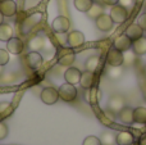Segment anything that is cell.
Returning <instances> with one entry per match:
<instances>
[{"instance_id":"obj_1","label":"cell","mask_w":146,"mask_h":145,"mask_svg":"<svg viewBox=\"0 0 146 145\" xmlns=\"http://www.w3.org/2000/svg\"><path fill=\"white\" fill-rule=\"evenodd\" d=\"M58 91H59V98L67 103H71L73 100H76V98H77V89H76L74 85L69 84V82L60 85Z\"/></svg>"},{"instance_id":"obj_2","label":"cell","mask_w":146,"mask_h":145,"mask_svg":"<svg viewBox=\"0 0 146 145\" xmlns=\"http://www.w3.org/2000/svg\"><path fill=\"white\" fill-rule=\"evenodd\" d=\"M111 17V19L114 21V23H118V25H121V23H124L127 21V18H128V9L127 8H124L123 5L121 4H115L111 7L110 9V14H109Z\"/></svg>"},{"instance_id":"obj_3","label":"cell","mask_w":146,"mask_h":145,"mask_svg":"<svg viewBox=\"0 0 146 145\" xmlns=\"http://www.w3.org/2000/svg\"><path fill=\"white\" fill-rule=\"evenodd\" d=\"M106 63L110 67H121L122 64H124L123 51L115 49L114 46L111 49H109L108 54H106Z\"/></svg>"},{"instance_id":"obj_4","label":"cell","mask_w":146,"mask_h":145,"mask_svg":"<svg viewBox=\"0 0 146 145\" xmlns=\"http://www.w3.org/2000/svg\"><path fill=\"white\" fill-rule=\"evenodd\" d=\"M40 98H41V100H42L45 104L53 105L59 100V91L53 86L45 87V89H42V91H41Z\"/></svg>"},{"instance_id":"obj_5","label":"cell","mask_w":146,"mask_h":145,"mask_svg":"<svg viewBox=\"0 0 146 145\" xmlns=\"http://www.w3.org/2000/svg\"><path fill=\"white\" fill-rule=\"evenodd\" d=\"M51 27H53L55 33H67L69 31V27H71V22H69V19L67 17L59 15L53 21Z\"/></svg>"},{"instance_id":"obj_6","label":"cell","mask_w":146,"mask_h":145,"mask_svg":"<svg viewBox=\"0 0 146 145\" xmlns=\"http://www.w3.org/2000/svg\"><path fill=\"white\" fill-rule=\"evenodd\" d=\"M95 23H96L98 30L103 31V32H108V31H110L114 26V21L111 19L110 15L105 14V13H103L101 15H99V17L95 19Z\"/></svg>"},{"instance_id":"obj_7","label":"cell","mask_w":146,"mask_h":145,"mask_svg":"<svg viewBox=\"0 0 146 145\" xmlns=\"http://www.w3.org/2000/svg\"><path fill=\"white\" fill-rule=\"evenodd\" d=\"M67 43L71 48H78V46L83 45L85 44V35H83L81 31H71V32L67 35Z\"/></svg>"},{"instance_id":"obj_8","label":"cell","mask_w":146,"mask_h":145,"mask_svg":"<svg viewBox=\"0 0 146 145\" xmlns=\"http://www.w3.org/2000/svg\"><path fill=\"white\" fill-rule=\"evenodd\" d=\"M126 107V100L122 95H113L108 102V109L113 113H118Z\"/></svg>"},{"instance_id":"obj_9","label":"cell","mask_w":146,"mask_h":145,"mask_svg":"<svg viewBox=\"0 0 146 145\" xmlns=\"http://www.w3.org/2000/svg\"><path fill=\"white\" fill-rule=\"evenodd\" d=\"M113 46L115 49H118V50H121V51L124 53V51L129 50V49L132 48V40L126 35V33H123V35L118 36V37L114 40Z\"/></svg>"},{"instance_id":"obj_10","label":"cell","mask_w":146,"mask_h":145,"mask_svg":"<svg viewBox=\"0 0 146 145\" xmlns=\"http://www.w3.org/2000/svg\"><path fill=\"white\" fill-rule=\"evenodd\" d=\"M42 62H44L42 55H41L40 53H37V51H30V53L26 55V63L32 69H36V68H38V67H41Z\"/></svg>"},{"instance_id":"obj_11","label":"cell","mask_w":146,"mask_h":145,"mask_svg":"<svg viewBox=\"0 0 146 145\" xmlns=\"http://www.w3.org/2000/svg\"><path fill=\"white\" fill-rule=\"evenodd\" d=\"M23 48H25L23 41L19 37H12L9 41H7V50L10 54L18 55V54H21L23 51Z\"/></svg>"},{"instance_id":"obj_12","label":"cell","mask_w":146,"mask_h":145,"mask_svg":"<svg viewBox=\"0 0 146 145\" xmlns=\"http://www.w3.org/2000/svg\"><path fill=\"white\" fill-rule=\"evenodd\" d=\"M81 74H82V72L78 68H76V67H68V69L64 72V80H66V82H69L72 85L80 84Z\"/></svg>"},{"instance_id":"obj_13","label":"cell","mask_w":146,"mask_h":145,"mask_svg":"<svg viewBox=\"0 0 146 145\" xmlns=\"http://www.w3.org/2000/svg\"><path fill=\"white\" fill-rule=\"evenodd\" d=\"M0 12L4 17H13L17 13V4L13 0H3L0 3Z\"/></svg>"},{"instance_id":"obj_14","label":"cell","mask_w":146,"mask_h":145,"mask_svg":"<svg viewBox=\"0 0 146 145\" xmlns=\"http://www.w3.org/2000/svg\"><path fill=\"white\" fill-rule=\"evenodd\" d=\"M96 81V76H95V72H91L86 69L85 72H82L81 74V80H80V85L83 87V89H90L95 85Z\"/></svg>"},{"instance_id":"obj_15","label":"cell","mask_w":146,"mask_h":145,"mask_svg":"<svg viewBox=\"0 0 146 145\" xmlns=\"http://www.w3.org/2000/svg\"><path fill=\"white\" fill-rule=\"evenodd\" d=\"M118 118L122 123H124V125H132V123L135 122V120H133V108L124 107L123 109L118 112Z\"/></svg>"},{"instance_id":"obj_16","label":"cell","mask_w":146,"mask_h":145,"mask_svg":"<svg viewBox=\"0 0 146 145\" xmlns=\"http://www.w3.org/2000/svg\"><path fill=\"white\" fill-rule=\"evenodd\" d=\"M76 61V54L72 50H63L58 58V63L63 67H71Z\"/></svg>"},{"instance_id":"obj_17","label":"cell","mask_w":146,"mask_h":145,"mask_svg":"<svg viewBox=\"0 0 146 145\" xmlns=\"http://www.w3.org/2000/svg\"><path fill=\"white\" fill-rule=\"evenodd\" d=\"M144 32L145 31L140 27L139 23H132V25H129L128 27H127V30L124 33H126L132 41H135V40H137V39L142 37V36H144Z\"/></svg>"},{"instance_id":"obj_18","label":"cell","mask_w":146,"mask_h":145,"mask_svg":"<svg viewBox=\"0 0 146 145\" xmlns=\"http://www.w3.org/2000/svg\"><path fill=\"white\" fill-rule=\"evenodd\" d=\"M135 141V138L129 131H121L115 135L117 145H132Z\"/></svg>"},{"instance_id":"obj_19","label":"cell","mask_w":146,"mask_h":145,"mask_svg":"<svg viewBox=\"0 0 146 145\" xmlns=\"http://www.w3.org/2000/svg\"><path fill=\"white\" fill-rule=\"evenodd\" d=\"M85 98H86V100H87V103H90V104H96V103H99V100L101 99V91L98 87L92 86V87H90V89H86Z\"/></svg>"},{"instance_id":"obj_20","label":"cell","mask_w":146,"mask_h":145,"mask_svg":"<svg viewBox=\"0 0 146 145\" xmlns=\"http://www.w3.org/2000/svg\"><path fill=\"white\" fill-rule=\"evenodd\" d=\"M132 50L136 55H145L146 54V37H140L137 40L132 41Z\"/></svg>"},{"instance_id":"obj_21","label":"cell","mask_w":146,"mask_h":145,"mask_svg":"<svg viewBox=\"0 0 146 145\" xmlns=\"http://www.w3.org/2000/svg\"><path fill=\"white\" fill-rule=\"evenodd\" d=\"M85 67L87 71L96 72L99 69V67H100V57H98V55L88 57L86 63H85Z\"/></svg>"},{"instance_id":"obj_22","label":"cell","mask_w":146,"mask_h":145,"mask_svg":"<svg viewBox=\"0 0 146 145\" xmlns=\"http://www.w3.org/2000/svg\"><path fill=\"white\" fill-rule=\"evenodd\" d=\"M13 37V28L12 26L3 23L0 25V40L1 41H9Z\"/></svg>"},{"instance_id":"obj_23","label":"cell","mask_w":146,"mask_h":145,"mask_svg":"<svg viewBox=\"0 0 146 145\" xmlns=\"http://www.w3.org/2000/svg\"><path fill=\"white\" fill-rule=\"evenodd\" d=\"M133 120L137 123H146V108L145 107H137L133 109Z\"/></svg>"},{"instance_id":"obj_24","label":"cell","mask_w":146,"mask_h":145,"mask_svg":"<svg viewBox=\"0 0 146 145\" xmlns=\"http://www.w3.org/2000/svg\"><path fill=\"white\" fill-rule=\"evenodd\" d=\"M44 44H45V41H44V39L41 37V36H33V37L28 41V48L32 51H37L44 48Z\"/></svg>"},{"instance_id":"obj_25","label":"cell","mask_w":146,"mask_h":145,"mask_svg":"<svg viewBox=\"0 0 146 145\" xmlns=\"http://www.w3.org/2000/svg\"><path fill=\"white\" fill-rule=\"evenodd\" d=\"M103 13H104L103 7H101L100 4H98V3H94L92 7L86 12V14H87V17L91 18V19H96V18H98L99 15H101Z\"/></svg>"},{"instance_id":"obj_26","label":"cell","mask_w":146,"mask_h":145,"mask_svg":"<svg viewBox=\"0 0 146 145\" xmlns=\"http://www.w3.org/2000/svg\"><path fill=\"white\" fill-rule=\"evenodd\" d=\"M73 4H74V8L77 10L86 13L91 7H92L94 0H74V1H73Z\"/></svg>"},{"instance_id":"obj_27","label":"cell","mask_w":146,"mask_h":145,"mask_svg":"<svg viewBox=\"0 0 146 145\" xmlns=\"http://www.w3.org/2000/svg\"><path fill=\"white\" fill-rule=\"evenodd\" d=\"M101 144L103 145H114L115 143V135H114L111 131H105V132L101 134Z\"/></svg>"},{"instance_id":"obj_28","label":"cell","mask_w":146,"mask_h":145,"mask_svg":"<svg viewBox=\"0 0 146 145\" xmlns=\"http://www.w3.org/2000/svg\"><path fill=\"white\" fill-rule=\"evenodd\" d=\"M108 76L110 77L111 80H117L122 76V69L121 67H110L108 69Z\"/></svg>"},{"instance_id":"obj_29","label":"cell","mask_w":146,"mask_h":145,"mask_svg":"<svg viewBox=\"0 0 146 145\" xmlns=\"http://www.w3.org/2000/svg\"><path fill=\"white\" fill-rule=\"evenodd\" d=\"M123 55H124V63H126L127 66H131V64L135 62V58H136V54H135L133 50L132 51H129V50L124 51Z\"/></svg>"},{"instance_id":"obj_30","label":"cell","mask_w":146,"mask_h":145,"mask_svg":"<svg viewBox=\"0 0 146 145\" xmlns=\"http://www.w3.org/2000/svg\"><path fill=\"white\" fill-rule=\"evenodd\" d=\"M82 145H103V144H101L100 138H98V136H87L83 140Z\"/></svg>"},{"instance_id":"obj_31","label":"cell","mask_w":146,"mask_h":145,"mask_svg":"<svg viewBox=\"0 0 146 145\" xmlns=\"http://www.w3.org/2000/svg\"><path fill=\"white\" fill-rule=\"evenodd\" d=\"M9 51L5 49H0V66H5L9 62Z\"/></svg>"},{"instance_id":"obj_32","label":"cell","mask_w":146,"mask_h":145,"mask_svg":"<svg viewBox=\"0 0 146 145\" xmlns=\"http://www.w3.org/2000/svg\"><path fill=\"white\" fill-rule=\"evenodd\" d=\"M8 135V126L4 122H0V140L5 139Z\"/></svg>"},{"instance_id":"obj_33","label":"cell","mask_w":146,"mask_h":145,"mask_svg":"<svg viewBox=\"0 0 146 145\" xmlns=\"http://www.w3.org/2000/svg\"><path fill=\"white\" fill-rule=\"evenodd\" d=\"M10 109V104L8 102H1L0 103V114H4V113L9 112Z\"/></svg>"},{"instance_id":"obj_34","label":"cell","mask_w":146,"mask_h":145,"mask_svg":"<svg viewBox=\"0 0 146 145\" xmlns=\"http://www.w3.org/2000/svg\"><path fill=\"white\" fill-rule=\"evenodd\" d=\"M137 23L140 25V27H141L142 30L146 31V13H144V14L139 18V22H137Z\"/></svg>"},{"instance_id":"obj_35","label":"cell","mask_w":146,"mask_h":145,"mask_svg":"<svg viewBox=\"0 0 146 145\" xmlns=\"http://www.w3.org/2000/svg\"><path fill=\"white\" fill-rule=\"evenodd\" d=\"M118 4L123 5L124 8H127V9H128V8H131L132 5L135 4V0H119Z\"/></svg>"},{"instance_id":"obj_36","label":"cell","mask_w":146,"mask_h":145,"mask_svg":"<svg viewBox=\"0 0 146 145\" xmlns=\"http://www.w3.org/2000/svg\"><path fill=\"white\" fill-rule=\"evenodd\" d=\"M118 1H119V0H103V3H104V4L109 5V7H113V5L118 4Z\"/></svg>"},{"instance_id":"obj_37","label":"cell","mask_w":146,"mask_h":145,"mask_svg":"<svg viewBox=\"0 0 146 145\" xmlns=\"http://www.w3.org/2000/svg\"><path fill=\"white\" fill-rule=\"evenodd\" d=\"M3 23H4V14L0 12V25H3Z\"/></svg>"},{"instance_id":"obj_38","label":"cell","mask_w":146,"mask_h":145,"mask_svg":"<svg viewBox=\"0 0 146 145\" xmlns=\"http://www.w3.org/2000/svg\"><path fill=\"white\" fill-rule=\"evenodd\" d=\"M1 72H3V66H0V74H1Z\"/></svg>"},{"instance_id":"obj_39","label":"cell","mask_w":146,"mask_h":145,"mask_svg":"<svg viewBox=\"0 0 146 145\" xmlns=\"http://www.w3.org/2000/svg\"><path fill=\"white\" fill-rule=\"evenodd\" d=\"M145 72H146V68H145Z\"/></svg>"}]
</instances>
